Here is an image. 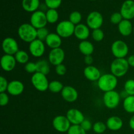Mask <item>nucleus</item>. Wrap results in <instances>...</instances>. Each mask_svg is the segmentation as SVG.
Masks as SVG:
<instances>
[{
    "label": "nucleus",
    "instance_id": "58836bf2",
    "mask_svg": "<svg viewBox=\"0 0 134 134\" xmlns=\"http://www.w3.org/2000/svg\"><path fill=\"white\" fill-rule=\"evenodd\" d=\"M24 69L27 73H35L37 72V65L36 63L34 62H27L25 64Z\"/></svg>",
    "mask_w": 134,
    "mask_h": 134
},
{
    "label": "nucleus",
    "instance_id": "7c9ffc66",
    "mask_svg": "<svg viewBox=\"0 0 134 134\" xmlns=\"http://www.w3.org/2000/svg\"><path fill=\"white\" fill-rule=\"evenodd\" d=\"M81 20H82V15H81V14L79 11L72 12L70 14V15H69V20L71 23H73L75 26L79 24Z\"/></svg>",
    "mask_w": 134,
    "mask_h": 134
},
{
    "label": "nucleus",
    "instance_id": "72a5a7b5",
    "mask_svg": "<svg viewBox=\"0 0 134 134\" xmlns=\"http://www.w3.org/2000/svg\"><path fill=\"white\" fill-rule=\"evenodd\" d=\"M124 90L128 96H134V80L128 79L124 84Z\"/></svg>",
    "mask_w": 134,
    "mask_h": 134
},
{
    "label": "nucleus",
    "instance_id": "c03bdc74",
    "mask_svg": "<svg viewBox=\"0 0 134 134\" xmlns=\"http://www.w3.org/2000/svg\"><path fill=\"white\" fill-rule=\"evenodd\" d=\"M94 59H93L92 56L91 55H88V56H86L85 58V62L86 63L87 65H91V64L93 63Z\"/></svg>",
    "mask_w": 134,
    "mask_h": 134
},
{
    "label": "nucleus",
    "instance_id": "cd10ccee",
    "mask_svg": "<svg viewBox=\"0 0 134 134\" xmlns=\"http://www.w3.org/2000/svg\"><path fill=\"white\" fill-rule=\"evenodd\" d=\"M46 17L47 22L50 24L56 23L59 18V14L56 9H48L46 12Z\"/></svg>",
    "mask_w": 134,
    "mask_h": 134
},
{
    "label": "nucleus",
    "instance_id": "dca6fc26",
    "mask_svg": "<svg viewBox=\"0 0 134 134\" xmlns=\"http://www.w3.org/2000/svg\"><path fill=\"white\" fill-rule=\"evenodd\" d=\"M61 95L63 99L68 102H74L78 98V92L73 86H65L61 92Z\"/></svg>",
    "mask_w": 134,
    "mask_h": 134
},
{
    "label": "nucleus",
    "instance_id": "ddd939ff",
    "mask_svg": "<svg viewBox=\"0 0 134 134\" xmlns=\"http://www.w3.org/2000/svg\"><path fill=\"white\" fill-rule=\"evenodd\" d=\"M29 51L34 57H41L43 56L45 51V46L43 41L36 39L30 43L29 45Z\"/></svg>",
    "mask_w": 134,
    "mask_h": 134
},
{
    "label": "nucleus",
    "instance_id": "2eb2a0df",
    "mask_svg": "<svg viewBox=\"0 0 134 134\" xmlns=\"http://www.w3.org/2000/svg\"><path fill=\"white\" fill-rule=\"evenodd\" d=\"M66 116L73 125H81L85 119L83 113L77 109H70L68 110Z\"/></svg>",
    "mask_w": 134,
    "mask_h": 134
},
{
    "label": "nucleus",
    "instance_id": "393cba45",
    "mask_svg": "<svg viewBox=\"0 0 134 134\" xmlns=\"http://www.w3.org/2000/svg\"><path fill=\"white\" fill-rule=\"evenodd\" d=\"M79 48L80 52L85 56L92 55L94 51V47L92 43L87 40L81 41L79 44Z\"/></svg>",
    "mask_w": 134,
    "mask_h": 134
},
{
    "label": "nucleus",
    "instance_id": "473e14b6",
    "mask_svg": "<svg viewBox=\"0 0 134 134\" xmlns=\"http://www.w3.org/2000/svg\"><path fill=\"white\" fill-rule=\"evenodd\" d=\"M105 36L104 32L102 29H96V30H94L92 33V39H94L95 41L99 42L102 41L103 39Z\"/></svg>",
    "mask_w": 134,
    "mask_h": 134
},
{
    "label": "nucleus",
    "instance_id": "412c9836",
    "mask_svg": "<svg viewBox=\"0 0 134 134\" xmlns=\"http://www.w3.org/2000/svg\"><path fill=\"white\" fill-rule=\"evenodd\" d=\"M118 30L122 35L128 37L133 33V26L130 20L123 19L118 25Z\"/></svg>",
    "mask_w": 134,
    "mask_h": 134
},
{
    "label": "nucleus",
    "instance_id": "de8ad7c7",
    "mask_svg": "<svg viewBox=\"0 0 134 134\" xmlns=\"http://www.w3.org/2000/svg\"><path fill=\"white\" fill-rule=\"evenodd\" d=\"M133 35H134V26H133Z\"/></svg>",
    "mask_w": 134,
    "mask_h": 134
},
{
    "label": "nucleus",
    "instance_id": "aec40b11",
    "mask_svg": "<svg viewBox=\"0 0 134 134\" xmlns=\"http://www.w3.org/2000/svg\"><path fill=\"white\" fill-rule=\"evenodd\" d=\"M74 35L78 39L82 41L86 40L90 35V30L87 25L79 24L76 25Z\"/></svg>",
    "mask_w": 134,
    "mask_h": 134
},
{
    "label": "nucleus",
    "instance_id": "5701e85b",
    "mask_svg": "<svg viewBox=\"0 0 134 134\" xmlns=\"http://www.w3.org/2000/svg\"><path fill=\"white\" fill-rule=\"evenodd\" d=\"M107 128L111 131H118L123 126V121L120 117L113 116L109 118L106 122Z\"/></svg>",
    "mask_w": 134,
    "mask_h": 134
},
{
    "label": "nucleus",
    "instance_id": "423d86ee",
    "mask_svg": "<svg viewBox=\"0 0 134 134\" xmlns=\"http://www.w3.org/2000/svg\"><path fill=\"white\" fill-rule=\"evenodd\" d=\"M111 52L116 58H124L128 55L129 48L124 41L116 40L111 45Z\"/></svg>",
    "mask_w": 134,
    "mask_h": 134
},
{
    "label": "nucleus",
    "instance_id": "39448f33",
    "mask_svg": "<svg viewBox=\"0 0 134 134\" xmlns=\"http://www.w3.org/2000/svg\"><path fill=\"white\" fill-rule=\"evenodd\" d=\"M75 26L69 20H63L56 26V34L62 38H68L74 34Z\"/></svg>",
    "mask_w": 134,
    "mask_h": 134
},
{
    "label": "nucleus",
    "instance_id": "49530a36",
    "mask_svg": "<svg viewBox=\"0 0 134 134\" xmlns=\"http://www.w3.org/2000/svg\"><path fill=\"white\" fill-rule=\"evenodd\" d=\"M129 126L132 130H134V115L130 118L129 121Z\"/></svg>",
    "mask_w": 134,
    "mask_h": 134
},
{
    "label": "nucleus",
    "instance_id": "9b49d317",
    "mask_svg": "<svg viewBox=\"0 0 134 134\" xmlns=\"http://www.w3.org/2000/svg\"><path fill=\"white\" fill-rule=\"evenodd\" d=\"M64 58H65V52L64 50L60 47L52 49L48 54V62L55 66L62 64Z\"/></svg>",
    "mask_w": 134,
    "mask_h": 134
},
{
    "label": "nucleus",
    "instance_id": "a19ab883",
    "mask_svg": "<svg viewBox=\"0 0 134 134\" xmlns=\"http://www.w3.org/2000/svg\"><path fill=\"white\" fill-rule=\"evenodd\" d=\"M9 102V98L5 92L0 93V105L1 107L7 105Z\"/></svg>",
    "mask_w": 134,
    "mask_h": 134
},
{
    "label": "nucleus",
    "instance_id": "4be33fe9",
    "mask_svg": "<svg viewBox=\"0 0 134 134\" xmlns=\"http://www.w3.org/2000/svg\"><path fill=\"white\" fill-rule=\"evenodd\" d=\"M45 43L49 48L54 49V48H60L62 41V37L60 35L55 33H51L47 36Z\"/></svg>",
    "mask_w": 134,
    "mask_h": 134
},
{
    "label": "nucleus",
    "instance_id": "a878e982",
    "mask_svg": "<svg viewBox=\"0 0 134 134\" xmlns=\"http://www.w3.org/2000/svg\"><path fill=\"white\" fill-rule=\"evenodd\" d=\"M37 65V72L41 73L43 74L48 75L50 72V65L49 63L46 60H39L36 63Z\"/></svg>",
    "mask_w": 134,
    "mask_h": 134
},
{
    "label": "nucleus",
    "instance_id": "f03ea898",
    "mask_svg": "<svg viewBox=\"0 0 134 134\" xmlns=\"http://www.w3.org/2000/svg\"><path fill=\"white\" fill-rule=\"evenodd\" d=\"M118 84L117 77L112 73L102 75L98 81V86L102 91L104 92L115 90Z\"/></svg>",
    "mask_w": 134,
    "mask_h": 134
},
{
    "label": "nucleus",
    "instance_id": "a18cd8bd",
    "mask_svg": "<svg viewBox=\"0 0 134 134\" xmlns=\"http://www.w3.org/2000/svg\"><path fill=\"white\" fill-rule=\"evenodd\" d=\"M127 60H128V62L130 66L134 68V54L131 55Z\"/></svg>",
    "mask_w": 134,
    "mask_h": 134
},
{
    "label": "nucleus",
    "instance_id": "4468645a",
    "mask_svg": "<svg viewBox=\"0 0 134 134\" xmlns=\"http://www.w3.org/2000/svg\"><path fill=\"white\" fill-rule=\"evenodd\" d=\"M120 14L122 16L123 19L130 20L134 18V1L126 0L122 5L120 8Z\"/></svg>",
    "mask_w": 134,
    "mask_h": 134
},
{
    "label": "nucleus",
    "instance_id": "4c0bfd02",
    "mask_svg": "<svg viewBox=\"0 0 134 134\" xmlns=\"http://www.w3.org/2000/svg\"><path fill=\"white\" fill-rule=\"evenodd\" d=\"M123 20L122 16L120 13H114L110 17V21L113 24H119L120 22Z\"/></svg>",
    "mask_w": 134,
    "mask_h": 134
},
{
    "label": "nucleus",
    "instance_id": "7ed1b4c3",
    "mask_svg": "<svg viewBox=\"0 0 134 134\" xmlns=\"http://www.w3.org/2000/svg\"><path fill=\"white\" fill-rule=\"evenodd\" d=\"M129 64L125 58H115L111 63L110 69L113 75L116 77H123L129 69Z\"/></svg>",
    "mask_w": 134,
    "mask_h": 134
},
{
    "label": "nucleus",
    "instance_id": "6e6552de",
    "mask_svg": "<svg viewBox=\"0 0 134 134\" xmlns=\"http://www.w3.org/2000/svg\"><path fill=\"white\" fill-rule=\"evenodd\" d=\"M103 23V16L98 11L91 12L86 18V24L88 27L93 30L100 28Z\"/></svg>",
    "mask_w": 134,
    "mask_h": 134
},
{
    "label": "nucleus",
    "instance_id": "0eeeda50",
    "mask_svg": "<svg viewBox=\"0 0 134 134\" xmlns=\"http://www.w3.org/2000/svg\"><path fill=\"white\" fill-rule=\"evenodd\" d=\"M120 94L115 90L105 92L103 95V103L105 105L110 109H113L117 107L120 102Z\"/></svg>",
    "mask_w": 134,
    "mask_h": 134
},
{
    "label": "nucleus",
    "instance_id": "09e8293b",
    "mask_svg": "<svg viewBox=\"0 0 134 134\" xmlns=\"http://www.w3.org/2000/svg\"><path fill=\"white\" fill-rule=\"evenodd\" d=\"M91 1H96V0H91Z\"/></svg>",
    "mask_w": 134,
    "mask_h": 134
},
{
    "label": "nucleus",
    "instance_id": "c85d7f7f",
    "mask_svg": "<svg viewBox=\"0 0 134 134\" xmlns=\"http://www.w3.org/2000/svg\"><path fill=\"white\" fill-rule=\"evenodd\" d=\"M17 62L21 64H27L29 60V56L27 52L24 51H18L14 55Z\"/></svg>",
    "mask_w": 134,
    "mask_h": 134
},
{
    "label": "nucleus",
    "instance_id": "37998d69",
    "mask_svg": "<svg viewBox=\"0 0 134 134\" xmlns=\"http://www.w3.org/2000/svg\"><path fill=\"white\" fill-rule=\"evenodd\" d=\"M80 126H81L82 127V128H83L86 132L90 130L93 128V125L92 124L91 122H90L89 120H88V119H86L83 120V122L81 123Z\"/></svg>",
    "mask_w": 134,
    "mask_h": 134
},
{
    "label": "nucleus",
    "instance_id": "a211bd4d",
    "mask_svg": "<svg viewBox=\"0 0 134 134\" xmlns=\"http://www.w3.org/2000/svg\"><path fill=\"white\" fill-rule=\"evenodd\" d=\"M24 90V85L21 81L14 80L9 82L7 91L9 94L14 96H19L23 92Z\"/></svg>",
    "mask_w": 134,
    "mask_h": 134
},
{
    "label": "nucleus",
    "instance_id": "c9c22d12",
    "mask_svg": "<svg viewBox=\"0 0 134 134\" xmlns=\"http://www.w3.org/2000/svg\"><path fill=\"white\" fill-rule=\"evenodd\" d=\"M62 0H44L45 5L48 9H56L61 5Z\"/></svg>",
    "mask_w": 134,
    "mask_h": 134
},
{
    "label": "nucleus",
    "instance_id": "e433bc0d",
    "mask_svg": "<svg viewBox=\"0 0 134 134\" xmlns=\"http://www.w3.org/2000/svg\"><path fill=\"white\" fill-rule=\"evenodd\" d=\"M37 30V39L42 41H45L47 36L49 34L48 29L46 27H43V28L38 29Z\"/></svg>",
    "mask_w": 134,
    "mask_h": 134
},
{
    "label": "nucleus",
    "instance_id": "f3484780",
    "mask_svg": "<svg viewBox=\"0 0 134 134\" xmlns=\"http://www.w3.org/2000/svg\"><path fill=\"white\" fill-rule=\"evenodd\" d=\"M15 57L13 55L5 54L1 58V68L5 71H11L14 69L16 66Z\"/></svg>",
    "mask_w": 134,
    "mask_h": 134
},
{
    "label": "nucleus",
    "instance_id": "c756f323",
    "mask_svg": "<svg viewBox=\"0 0 134 134\" xmlns=\"http://www.w3.org/2000/svg\"><path fill=\"white\" fill-rule=\"evenodd\" d=\"M64 86L63 84L58 81H52L49 82L48 90L52 93H58L62 92Z\"/></svg>",
    "mask_w": 134,
    "mask_h": 134
},
{
    "label": "nucleus",
    "instance_id": "9d476101",
    "mask_svg": "<svg viewBox=\"0 0 134 134\" xmlns=\"http://www.w3.org/2000/svg\"><path fill=\"white\" fill-rule=\"evenodd\" d=\"M52 126L56 131L61 133L68 132L71 127V123L66 116L58 115L52 120Z\"/></svg>",
    "mask_w": 134,
    "mask_h": 134
},
{
    "label": "nucleus",
    "instance_id": "b1692460",
    "mask_svg": "<svg viewBox=\"0 0 134 134\" xmlns=\"http://www.w3.org/2000/svg\"><path fill=\"white\" fill-rule=\"evenodd\" d=\"M22 5L23 9L29 13L37 11L40 5L39 0H22Z\"/></svg>",
    "mask_w": 134,
    "mask_h": 134
},
{
    "label": "nucleus",
    "instance_id": "79ce46f5",
    "mask_svg": "<svg viewBox=\"0 0 134 134\" xmlns=\"http://www.w3.org/2000/svg\"><path fill=\"white\" fill-rule=\"evenodd\" d=\"M55 71H56V73H57L58 75L62 76L64 75L66 73V67L64 65V64H60V65L56 66L55 68Z\"/></svg>",
    "mask_w": 134,
    "mask_h": 134
},
{
    "label": "nucleus",
    "instance_id": "bb28decb",
    "mask_svg": "<svg viewBox=\"0 0 134 134\" xmlns=\"http://www.w3.org/2000/svg\"><path fill=\"white\" fill-rule=\"evenodd\" d=\"M123 107L128 113H134V96H128L124 99Z\"/></svg>",
    "mask_w": 134,
    "mask_h": 134
},
{
    "label": "nucleus",
    "instance_id": "f257e3e1",
    "mask_svg": "<svg viewBox=\"0 0 134 134\" xmlns=\"http://www.w3.org/2000/svg\"><path fill=\"white\" fill-rule=\"evenodd\" d=\"M18 35L23 41L30 43L37 39V30L31 24L25 23L19 26Z\"/></svg>",
    "mask_w": 134,
    "mask_h": 134
},
{
    "label": "nucleus",
    "instance_id": "1a4fd4ad",
    "mask_svg": "<svg viewBox=\"0 0 134 134\" xmlns=\"http://www.w3.org/2000/svg\"><path fill=\"white\" fill-rule=\"evenodd\" d=\"M47 22L46 13L42 10L34 12L30 17V24L37 30L45 27Z\"/></svg>",
    "mask_w": 134,
    "mask_h": 134
},
{
    "label": "nucleus",
    "instance_id": "f8f14e48",
    "mask_svg": "<svg viewBox=\"0 0 134 134\" xmlns=\"http://www.w3.org/2000/svg\"><path fill=\"white\" fill-rule=\"evenodd\" d=\"M2 48L5 54L15 55L18 52V44L16 41L13 37H6L2 43Z\"/></svg>",
    "mask_w": 134,
    "mask_h": 134
},
{
    "label": "nucleus",
    "instance_id": "20e7f679",
    "mask_svg": "<svg viewBox=\"0 0 134 134\" xmlns=\"http://www.w3.org/2000/svg\"><path fill=\"white\" fill-rule=\"evenodd\" d=\"M31 83L37 90L39 92H44L48 89V82L47 76L39 72L34 73L31 79Z\"/></svg>",
    "mask_w": 134,
    "mask_h": 134
},
{
    "label": "nucleus",
    "instance_id": "ea45409f",
    "mask_svg": "<svg viewBox=\"0 0 134 134\" xmlns=\"http://www.w3.org/2000/svg\"><path fill=\"white\" fill-rule=\"evenodd\" d=\"M9 82L3 76L0 77V93L5 92L7 90Z\"/></svg>",
    "mask_w": 134,
    "mask_h": 134
},
{
    "label": "nucleus",
    "instance_id": "f704fd0d",
    "mask_svg": "<svg viewBox=\"0 0 134 134\" xmlns=\"http://www.w3.org/2000/svg\"><path fill=\"white\" fill-rule=\"evenodd\" d=\"M68 134H86V132L80 125H72L68 130Z\"/></svg>",
    "mask_w": 134,
    "mask_h": 134
},
{
    "label": "nucleus",
    "instance_id": "6ab92c4d",
    "mask_svg": "<svg viewBox=\"0 0 134 134\" xmlns=\"http://www.w3.org/2000/svg\"><path fill=\"white\" fill-rule=\"evenodd\" d=\"M84 75L88 80L90 81H96L99 79L102 75L98 68L93 65H88L84 69Z\"/></svg>",
    "mask_w": 134,
    "mask_h": 134
},
{
    "label": "nucleus",
    "instance_id": "2f4dec72",
    "mask_svg": "<svg viewBox=\"0 0 134 134\" xmlns=\"http://www.w3.org/2000/svg\"><path fill=\"white\" fill-rule=\"evenodd\" d=\"M107 128V125L102 122H97L93 125V130L98 134L103 133Z\"/></svg>",
    "mask_w": 134,
    "mask_h": 134
}]
</instances>
